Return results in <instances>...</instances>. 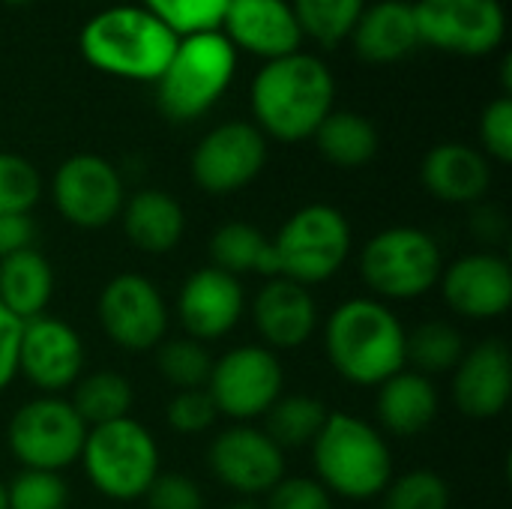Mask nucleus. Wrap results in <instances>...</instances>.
<instances>
[{"instance_id":"f257e3e1","label":"nucleus","mask_w":512,"mask_h":509,"mask_svg":"<svg viewBox=\"0 0 512 509\" xmlns=\"http://www.w3.org/2000/svg\"><path fill=\"white\" fill-rule=\"evenodd\" d=\"M336 84L330 69L303 51L267 60L252 81L255 126L264 138L294 144L315 135L333 111Z\"/></svg>"},{"instance_id":"f03ea898","label":"nucleus","mask_w":512,"mask_h":509,"mask_svg":"<svg viewBox=\"0 0 512 509\" xmlns=\"http://www.w3.org/2000/svg\"><path fill=\"white\" fill-rule=\"evenodd\" d=\"M405 324L375 297L339 303L324 324V351L333 372L354 387H381L405 366Z\"/></svg>"},{"instance_id":"7ed1b4c3","label":"nucleus","mask_w":512,"mask_h":509,"mask_svg":"<svg viewBox=\"0 0 512 509\" xmlns=\"http://www.w3.org/2000/svg\"><path fill=\"white\" fill-rule=\"evenodd\" d=\"M309 450L315 480L345 501L381 498L393 480V450L387 435L357 414L330 411Z\"/></svg>"},{"instance_id":"20e7f679","label":"nucleus","mask_w":512,"mask_h":509,"mask_svg":"<svg viewBox=\"0 0 512 509\" xmlns=\"http://www.w3.org/2000/svg\"><path fill=\"white\" fill-rule=\"evenodd\" d=\"M180 36L144 6H111L93 15L81 36L84 60L114 78L153 81L165 72Z\"/></svg>"},{"instance_id":"39448f33","label":"nucleus","mask_w":512,"mask_h":509,"mask_svg":"<svg viewBox=\"0 0 512 509\" xmlns=\"http://www.w3.org/2000/svg\"><path fill=\"white\" fill-rule=\"evenodd\" d=\"M237 72V51L219 33L180 36L165 72L156 78L159 111L171 123H192L204 117L231 87Z\"/></svg>"},{"instance_id":"423d86ee","label":"nucleus","mask_w":512,"mask_h":509,"mask_svg":"<svg viewBox=\"0 0 512 509\" xmlns=\"http://www.w3.org/2000/svg\"><path fill=\"white\" fill-rule=\"evenodd\" d=\"M87 483L108 501H141L162 474L159 444L144 423L123 417L87 429L81 459Z\"/></svg>"},{"instance_id":"0eeeda50","label":"nucleus","mask_w":512,"mask_h":509,"mask_svg":"<svg viewBox=\"0 0 512 509\" xmlns=\"http://www.w3.org/2000/svg\"><path fill=\"white\" fill-rule=\"evenodd\" d=\"M444 255L438 240L414 225H393L366 240L360 279L381 303H405L438 288Z\"/></svg>"},{"instance_id":"6e6552de","label":"nucleus","mask_w":512,"mask_h":509,"mask_svg":"<svg viewBox=\"0 0 512 509\" xmlns=\"http://www.w3.org/2000/svg\"><path fill=\"white\" fill-rule=\"evenodd\" d=\"M276 255V276L303 288L330 282L351 255V222L333 204H306L291 213L270 240Z\"/></svg>"},{"instance_id":"1a4fd4ad","label":"nucleus","mask_w":512,"mask_h":509,"mask_svg":"<svg viewBox=\"0 0 512 509\" xmlns=\"http://www.w3.org/2000/svg\"><path fill=\"white\" fill-rule=\"evenodd\" d=\"M84 420L66 396H36L24 402L6 426V441L21 468L63 474L81 459Z\"/></svg>"},{"instance_id":"9d476101","label":"nucleus","mask_w":512,"mask_h":509,"mask_svg":"<svg viewBox=\"0 0 512 509\" xmlns=\"http://www.w3.org/2000/svg\"><path fill=\"white\" fill-rule=\"evenodd\" d=\"M204 390L210 393L219 417L249 423L264 417L285 393V369L276 351L264 345H237L213 360Z\"/></svg>"},{"instance_id":"9b49d317","label":"nucleus","mask_w":512,"mask_h":509,"mask_svg":"<svg viewBox=\"0 0 512 509\" xmlns=\"http://www.w3.org/2000/svg\"><path fill=\"white\" fill-rule=\"evenodd\" d=\"M96 318L111 345L144 354L168 339L171 312L156 282L141 273H120L99 291Z\"/></svg>"},{"instance_id":"f8f14e48","label":"nucleus","mask_w":512,"mask_h":509,"mask_svg":"<svg viewBox=\"0 0 512 509\" xmlns=\"http://www.w3.org/2000/svg\"><path fill=\"white\" fill-rule=\"evenodd\" d=\"M51 201L72 228L99 231L120 219L126 186L108 159L96 153H75L54 171Z\"/></svg>"},{"instance_id":"ddd939ff","label":"nucleus","mask_w":512,"mask_h":509,"mask_svg":"<svg viewBox=\"0 0 512 509\" xmlns=\"http://www.w3.org/2000/svg\"><path fill=\"white\" fill-rule=\"evenodd\" d=\"M414 18L420 45L465 57L492 54L507 33L498 0H417Z\"/></svg>"},{"instance_id":"4468645a","label":"nucleus","mask_w":512,"mask_h":509,"mask_svg":"<svg viewBox=\"0 0 512 509\" xmlns=\"http://www.w3.org/2000/svg\"><path fill=\"white\" fill-rule=\"evenodd\" d=\"M267 165V138L255 123L231 120L210 129L192 150L189 171L201 192L231 195L258 180Z\"/></svg>"},{"instance_id":"2eb2a0df","label":"nucleus","mask_w":512,"mask_h":509,"mask_svg":"<svg viewBox=\"0 0 512 509\" xmlns=\"http://www.w3.org/2000/svg\"><path fill=\"white\" fill-rule=\"evenodd\" d=\"M207 468L237 498H261L285 477V453L249 423L219 432L207 450Z\"/></svg>"},{"instance_id":"dca6fc26","label":"nucleus","mask_w":512,"mask_h":509,"mask_svg":"<svg viewBox=\"0 0 512 509\" xmlns=\"http://www.w3.org/2000/svg\"><path fill=\"white\" fill-rule=\"evenodd\" d=\"M18 375L39 396H63L84 375V342L72 324L54 315L24 321L18 342Z\"/></svg>"},{"instance_id":"f3484780","label":"nucleus","mask_w":512,"mask_h":509,"mask_svg":"<svg viewBox=\"0 0 512 509\" xmlns=\"http://www.w3.org/2000/svg\"><path fill=\"white\" fill-rule=\"evenodd\" d=\"M444 303L468 321H495L512 306V267L498 252H471L441 273Z\"/></svg>"},{"instance_id":"a211bd4d","label":"nucleus","mask_w":512,"mask_h":509,"mask_svg":"<svg viewBox=\"0 0 512 509\" xmlns=\"http://www.w3.org/2000/svg\"><path fill=\"white\" fill-rule=\"evenodd\" d=\"M246 312V291L237 276L219 267H198L177 294V321L201 345L225 339Z\"/></svg>"},{"instance_id":"6ab92c4d","label":"nucleus","mask_w":512,"mask_h":509,"mask_svg":"<svg viewBox=\"0 0 512 509\" xmlns=\"http://www.w3.org/2000/svg\"><path fill=\"white\" fill-rule=\"evenodd\" d=\"M453 375V405L471 420H495L512 399V354L501 339H486L465 351Z\"/></svg>"},{"instance_id":"aec40b11","label":"nucleus","mask_w":512,"mask_h":509,"mask_svg":"<svg viewBox=\"0 0 512 509\" xmlns=\"http://www.w3.org/2000/svg\"><path fill=\"white\" fill-rule=\"evenodd\" d=\"M252 324L270 351L303 348L318 330V303L312 288L273 276L252 300Z\"/></svg>"},{"instance_id":"412c9836","label":"nucleus","mask_w":512,"mask_h":509,"mask_svg":"<svg viewBox=\"0 0 512 509\" xmlns=\"http://www.w3.org/2000/svg\"><path fill=\"white\" fill-rule=\"evenodd\" d=\"M225 39L264 60L300 51L303 33L288 0H228L222 24Z\"/></svg>"},{"instance_id":"4be33fe9","label":"nucleus","mask_w":512,"mask_h":509,"mask_svg":"<svg viewBox=\"0 0 512 509\" xmlns=\"http://www.w3.org/2000/svg\"><path fill=\"white\" fill-rule=\"evenodd\" d=\"M420 177L426 192L444 204H477L492 186V165L483 150L447 141L426 153Z\"/></svg>"},{"instance_id":"5701e85b","label":"nucleus","mask_w":512,"mask_h":509,"mask_svg":"<svg viewBox=\"0 0 512 509\" xmlns=\"http://www.w3.org/2000/svg\"><path fill=\"white\" fill-rule=\"evenodd\" d=\"M375 390H378L375 411H378V423L384 435L417 438L438 420V411H441L438 387L432 378L414 369L396 372Z\"/></svg>"},{"instance_id":"b1692460","label":"nucleus","mask_w":512,"mask_h":509,"mask_svg":"<svg viewBox=\"0 0 512 509\" xmlns=\"http://www.w3.org/2000/svg\"><path fill=\"white\" fill-rule=\"evenodd\" d=\"M354 48L366 63H396L405 60L417 45V18L414 3L408 0H378L375 6H366L357 18L354 30Z\"/></svg>"},{"instance_id":"393cba45","label":"nucleus","mask_w":512,"mask_h":509,"mask_svg":"<svg viewBox=\"0 0 512 509\" xmlns=\"http://www.w3.org/2000/svg\"><path fill=\"white\" fill-rule=\"evenodd\" d=\"M120 222L126 240L144 255H165L177 249L186 234V213L165 189H141L126 198Z\"/></svg>"},{"instance_id":"a878e982","label":"nucleus","mask_w":512,"mask_h":509,"mask_svg":"<svg viewBox=\"0 0 512 509\" xmlns=\"http://www.w3.org/2000/svg\"><path fill=\"white\" fill-rule=\"evenodd\" d=\"M54 297V267L33 246L0 258V306H6L18 321L45 315Z\"/></svg>"},{"instance_id":"bb28decb","label":"nucleus","mask_w":512,"mask_h":509,"mask_svg":"<svg viewBox=\"0 0 512 509\" xmlns=\"http://www.w3.org/2000/svg\"><path fill=\"white\" fill-rule=\"evenodd\" d=\"M210 261L228 276H276V255L270 237L249 222H225L210 237Z\"/></svg>"},{"instance_id":"cd10ccee","label":"nucleus","mask_w":512,"mask_h":509,"mask_svg":"<svg viewBox=\"0 0 512 509\" xmlns=\"http://www.w3.org/2000/svg\"><path fill=\"white\" fill-rule=\"evenodd\" d=\"M312 141L336 168H363L378 153V129L357 111H330L315 129Z\"/></svg>"},{"instance_id":"c85d7f7f","label":"nucleus","mask_w":512,"mask_h":509,"mask_svg":"<svg viewBox=\"0 0 512 509\" xmlns=\"http://www.w3.org/2000/svg\"><path fill=\"white\" fill-rule=\"evenodd\" d=\"M66 399L75 408V414L84 420V426L93 429L102 423L132 417L135 390L132 381L120 372H93V375H81Z\"/></svg>"},{"instance_id":"c756f323","label":"nucleus","mask_w":512,"mask_h":509,"mask_svg":"<svg viewBox=\"0 0 512 509\" xmlns=\"http://www.w3.org/2000/svg\"><path fill=\"white\" fill-rule=\"evenodd\" d=\"M327 417L330 408L321 399L309 393H291V396L282 393L261 420H264V435L285 453L297 447H312Z\"/></svg>"},{"instance_id":"7c9ffc66","label":"nucleus","mask_w":512,"mask_h":509,"mask_svg":"<svg viewBox=\"0 0 512 509\" xmlns=\"http://www.w3.org/2000/svg\"><path fill=\"white\" fill-rule=\"evenodd\" d=\"M465 336L447 321H423L405 336V366L432 378L450 375L465 357Z\"/></svg>"},{"instance_id":"2f4dec72","label":"nucleus","mask_w":512,"mask_h":509,"mask_svg":"<svg viewBox=\"0 0 512 509\" xmlns=\"http://www.w3.org/2000/svg\"><path fill=\"white\" fill-rule=\"evenodd\" d=\"M291 9L303 36L333 48L351 36L357 18L366 9V0H291Z\"/></svg>"},{"instance_id":"473e14b6","label":"nucleus","mask_w":512,"mask_h":509,"mask_svg":"<svg viewBox=\"0 0 512 509\" xmlns=\"http://www.w3.org/2000/svg\"><path fill=\"white\" fill-rule=\"evenodd\" d=\"M213 357L207 345L180 336V339H162L156 348V369L165 378V384L177 390H201L207 387Z\"/></svg>"},{"instance_id":"72a5a7b5","label":"nucleus","mask_w":512,"mask_h":509,"mask_svg":"<svg viewBox=\"0 0 512 509\" xmlns=\"http://www.w3.org/2000/svg\"><path fill=\"white\" fill-rule=\"evenodd\" d=\"M453 495L441 474L429 468L393 477L381 492V509H450Z\"/></svg>"},{"instance_id":"f704fd0d","label":"nucleus","mask_w":512,"mask_h":509,"mask_svg":"<svg viewBox=\"0 0 512 509\" xmlns=\"http://www.w3.org/2000/svg\"><path fill=\"white\" fill-rule=\"evenodd\" d=\"M6 504L9 509H66L69 486L63 474L21 468L6 486Z\"/></svg>"},{"instance_id":"c9c22d12","label":"nucleus","mask_w":512,"mask_h":509,"mask_svg":"<svg viewBox=\"0 0 512 509\" xmlns=\"http://www.w3.org/2000/svg\"><path fill=\"white\" fill-rule=\"evenodd\" d=\"M228 0H144L162 24H168L177 36L219 30Z\"/></svg>"},{"instance_id":"e433bc0d","label":"nucleus","mask_w":512,"mask_h":509,"mask_svg":"<svg viewBox=\"0 0 512 509\" xmlns=\"http://www.w3.org/2000/svg\"><path fill=\"white\" fill-rule=\"evenodd\" d=\"M42 198V177L18 153H0V216L30 213Z\"/></svg>"},{"instance_id":"4c0bfd02","label":"nucleus","mask_w":512,"mask_h":509,"mask_svg":"<svg viewBox=\"0 0 512 509\" xmlns=\"http://www.w3.org/2000/svg\"><path fill=\"white\" fill-rule=\"evenodd\" d=\"M219 420V411L210 399V393L201 390H177L171 396V402L165 405V423L174 435L183 438H195L213 429V423Z\"/></svg>"},{"instance_id":"58836bf2","label":"nucleus","mask_w":512,"mask_h":509,"mask_svg":"<svg viewBox=\"0 0 512 509\" xmlns=\"http://www.w3.org/2000/svg\"><path fill=\"white\" fill-rule=\"evenodd\" d=\"M480 144L483 156L498 159V162H512V99L501 96L483 108L480 117Z\"/></svg>"},{"instance_id":"ea45409f","label":"nucleus","mask_w":512,"mask_h":509,"mask_svg":"<svg viewBox=\"0 0 512 509\" xmlns=\"http://www.w3.org/2000/svg\"><path fill=\"white\" fill-rule=\"evenodd\" d=\"M264 498V509H333V495L315 477H282Z\"/></svg>"},{"instance_id":"a19ab883","label":"nucleus","mask_w":512,"mask_h":509,"mask_svg":"<svg viewBox=\"0 0 512 509\" xmlns=\"http://www.w3.org/2000/svg\"><path fill=\"white\" fill-rule=\"evenodd\" d=\"M147 509H204V495L189 474H159L144 492Z\"/></svg>"},{"instance_id":"79ce46f5","label":"nucleus","mask_w":512,"mask_h":509,"mask_svg":"<svg viewBox=\"0 0 512 509\" xmlns=\"http://www.w3.org/2000/svg\"><path fill=\"white\" fill-rule=\"evenodd\" d=\"M21 327L6 306H0V393L18 378V342H21Z\"/></svg>"},{"instance_id":"37998d69","label":"nucleus","mask_w":512,"mask_h":509,"mask_svg":"<svg viewBox=\"0 0 512 509\" xmlns=\"http://www.w3.org/2000/svg\"><path fill=\"white\" fill-rule=\"evenodd\" d=\"M36 222L30 213H6L0 216V258L33 249Z\"/></svg>"},{"instance_id":"c03bdc74","label":"nucleus","mask_w":512,"mask_h":509,"mask_svg":"<svg viewBox=\"0 0 512 509\" xmlns=\"http://www.w3.org/2000/svg\"><path fill=\"white\" fill-rule=\"evenodd\" d=\"M474 231H477L483 240L495 243V240H501V237H504V231H507V219H504V213H501L498 207H483V210L477 213V219H474Z\"/></svg>"},{"instance_id":"a18cd8bd","label":"nucleus","mask_w":512,"mask_h":509,"mask_svg":"<svg viewBox=\"0 0 512 509\" xmlns=\"http://www.w3.org/2000/svg\"><path fill=\"white\" fill-rule=\"evenodd\" d=\"M228 509H264V507H261V504H255L252 498H237V501H234Z\"/></svg>"},{"instance_id":"49530a36","label":"nucleus","mask_w":512,"mask_h":509,"mask_svg":"<svg viewBox=\"0 0 512 509\" xmlns=\"http://www.w3.org/2000/svg\"><path fill=\"white\" fill-rule=\"evenodd\" d=\"M0 509H9V504H6V483H0Z\"/></svg>"},{"instance_id":"de8ad7c7","label":"nucleus","mask_w":512,"mask_h":509,"mask_svg":"<svg viewBox=\"0 0 512 509\" xmlns=\"http://www.w3.org/2000/svg\"><path fill=\"white\" fill-rule=\"evenodd\" d=\"M3 3H9V6H27V3H33V0H3Z\"/></svg>"}]
</instances>
